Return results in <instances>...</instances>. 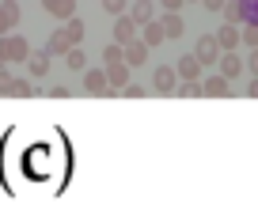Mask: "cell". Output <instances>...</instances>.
<instances>
[{"instance_id": "1", "label": "cell", "mask_w": 258, "mask_h": 216, "mask_svg": "<svg viewBox=\"0 0 258 216\" xmlns=\"http://www.w3.org/2000/svg\"><path fill=\"white\" fill-rule=\"evenodd\" d=\"M0 57H4V64L27 61V57H31V46H27V38H19V34H0Z\"/></svg>"}, {"instance_id": "2", "label": "cell", "mask_w": 258, "mask_h": 216, "mask_svg": "<svg viewBox=\"0 0 258 216\" xmlns=\"http://www.w3.org/2000/svg\"><path fill=\"white\" fill-rule=\"evenodd\" d=\"M220 53H224V49H220L217 34H202V38H198V46H194V57H198L202 64H217Z\"/></svg>"}, {"instance_id": "3", "label": "cell", "mask_w": 258, "mask_h": 216, "mask_svg": "<svg viewBox=\"0 0 258 216\" xmlns=\"http://www.w3.org/2000/svg\"><path fill=\"white\" fill-rule=\"evenodd\" d=\"M152 91H160V95L178 91V72L171 68V64H160V68L152 72Z\"/></svg>"}, {"instance_id": "4", "label": "cell", "mask_w": 258, "mask_h": 216, "mask_svg": "<svg viewBox=\"0 0 258 216\" xmlns=\"http://www.w3.org/2000/svg\"><path fill=\"white\" fill-rule=\"evenodd\" d=\"M84 91L88 95H110V80L103 68H84Z\"/></svg>"}, {"instance_id": "5", "label": "cell", "mask_w": 258, "mask_h": 216, "mask_svg": "<svg viewBox=\"0 0 258 216\" xmlns=\"http://www.w3.org/2000/svg\"><path fill=\"white\" fill-rule=\"evenodd\" d=\"M148 49H152V46H148L145 38H133V42H125V64H129V68H141V64L148 61Z\"/></svg>"}, {"instance_id": "6", "label": "cell", "mask_w": 258, "mask_h": 216, "mask_svg": "<svg viewBox=\"0 0 258 216\" xmlns=\"http://www.w3.org/2000/svg\"><path fill=\"white\" fill-rule=\"evenodd\" d=\"M175 72H178V80H202V76H205V72H202V61H198V57H194V53L178 57Z\"/></svg>"}, {"instance_id": "7", "label": "cell", "mask_w": 258, "mask_h": 216, "mask_svg": "<svg viewBox=\"0 0 258 216\" xmlns=\"http://www.w3.org/2000/svg\"><path fill=\"white\" fill-rule=\"evenodd\" d=\"M106 80H110V95H114V91H121V88L129 84V64H125V61L106 64Z\"/></svg>"}, {"instance_id": "8", "label": "cell", "mask_w": 258, "mask_h": 216, "mask_svg": "<svg viewBox=\"0 0 258 216\" xmlns=\"http://www.w3.org/2000/svg\"><path fill=\"white\" fill-rule=\"evenodd\" d=\"M16 23H19V4L16 0H4L0 4V34H12Z\"/></svg>"}, {"instance_id": "9", "label": "cell", "mask_w": 258, "mask_h": 216, "mask_svg": "<svg viewBox=\"0 0 258 216\" xmlns=\"http://www.w3.org/2000/svg\"><path fill=\"white\" fill-rule=\"evenodd\" d=\"M133 38H137V23H133V16H118V19H114V42L125 46V42H133Z\"/></svg>"}, {"instance_id": "10", "label": "cell", "mask_w": 258, "mask_h": 216, "mask_svg": "<svg viewBox=\"0 0 258 216\" xmlns=\"http://www.w3.org/2000/svg\"><path fill=\"white\" fill-rule=\"evenodd\" d=\"M202 88H205V95H213V99H224L228 91H232V80H228L224 72H220V76H205V80H202Z\"/></svg>"}, {"instance_id": "11", "label": "cell", "mask_w": 258, "mask_h": 216, "mask_svg": "<svg viewBox=\"0 0 258 216\" xmlns=\"http://www.w3.org/2000/svg\"><path fill=\"white\" fill-rule=\"evenodd\" d=\"M42 8L57 19H69V16H76V0H42Z\"/></svg>"}, {"instance_id": "12", "label": "cell", "mask_w": 258, "mask_h": 216, "mask_svg": "<svg viewBox=\"0 0 258 216\" xmlns=\"http://www.w3.org/2000/svg\"><path fill=\"white\" fill-rule=\"evenodd\" d=\"M217 64H220V72H224L228 80H235V76H239V72H243V61H239V57H235V49H224Z\"/></svg>"}, {"instance_id": "13", "label": "cell", "mask_w": 258, "mask_h": 216, "mask_svg": "<svg viewBox=\"0 0 258 216\" xmlns=\"http://www.w3.org/2000/svg\"><path fill=\"white\" fill-rule=\"evenodd\" d=\"M152 12H156L152 0H133V4H129V16H133V23H137V27H145L148 19H156Z\"/></svg>"}, {"instance_id": "14", "label": "cell", "mask_w": 258, "mask_h": 216, "mask_svg": "<svg viewBox=\"0 0 258 216\" xmlns=\"http://www.w3.org/2000/svg\"><path fill=\"white\" fill-rule=\"evenodd\" d=\"M217 42H220V49H235L243 42V34H239V27H235V23H224L217 31Z\"/></svg>"}, {"instance_id": "15", "label": "cell", "mask_w": 258, "mask_h": 216, "mask_svg": "<svg viewBox=\"0 0 258 216\" xmlns=\"http://www.w3.org/2000/svg\"><path fill=\"white\" fill-rule=\"evenodd\" d=\"M220 16H224V23H235V27H239L243 19H247V4H243V0H228L224 8H220Z\"/></svg>"}, {"instance_id": "16", "label": "cell", "mask_w": 258, "mask_h": 216, "mask_svg": "<svg viewBox=\"0 0 258 216\" xmlns=\"http://www.w3.org/2000/svg\"><path fill=\"white\" fill-rule=\"evenodd\" d=\"M69 49H73V42L64 38V31H53V34H49V42H46V53H49V57H64Z\"/></svg>"}, {"instance_id": "17", "label": "cell", "mask_w": 258, "mask_h": 216, "mask_svg": "<svg viewBox=\"0 0 258 216\" xmlns=\"http://www.w3.org/2000/svg\"><path fill=\"white\" fill-rule=\"evenodd\" d=\"M27 72H31V76H49V53L46 49H38V53L27 57Z\"/></svg>"}, {"instance_id": "18", "label": "cell", "mask_w": 258, "mask_h": 216, "mask_svg": "<svg viewBox=\"0 0 258 216\" xmlns=\"http://www.w3.org/2000/svg\"><path fill=\"white\" fill-rule=\"evenodd\" d=\"M160 23H163V31H167V38H178V34L186 31V23H182V16H178V12H167V16H160Z\"/></svg>"}, {"instance_id": "19", "label": "cell", "mask_w": 258, "mask_h": 216, "mask_svg": "<svg viewBox=\"0 0 258 216\" xmlns=\"http://www.w3.org/2000/svg\"><path fill=\"white\" fill-rule=\"evenodd\" d=\"M61 31H64V38L73 42V46H80V42H84V23H80L76 16H69V19H64V27H61Z\"/></svg>"}, {"instance_id": "20", "label": "cell", "mask_w": 258, "mask_h": 216, "mask_svg": "<svg viewBox=\"0 0 258 216\" xmlns=\"http://www.w3.org/2000/svg\"><path fill=\"white\" fill-rule=\"evenodd\" d=\"M163 38H167L163 23H160V19H148V23H145V42H148V46H160Z\"/></svg>"}, {"instance_id": "21", "label": "cell", "mask_w": 258, "mask_h": 216, "mask_svg": "<svg viewBox=\"0 0 258 216\" xmlns=\"http://www.w3.org/2000/svg\"><path fill=\"white\" fill-rule=\"evenodd\" d=\"M8 95H16V99H31V95H34V84H31V80H23V76H12Z\"/></svg>"}, {"instance_id": "22", "label": "cell", "mask_w": 258, "mask_h": 216, "mask_svg": "<svg viewBox=\"0 0 258 216\" xmlns=\"http://www.w3.org/2000/svg\"><path fill=\"white\" fill-rule=\"evenodd\" d=\"M64 64H69V68H73V72H84V68H88V57H84V49H69V53H64Z\"/></svg>"}, {"instance_id": "23", "label": "cell", "mask_w": 258, "mask_h": 216, "mask_svg": "<svg viewBox=\"0 0 258 216\" xmlns=\"http://www.w3.org/2000/svg\"><path fill=\"white\" fill-rule=\"evenodd\" d=\"M103 61H106V64L125 61V46H121V42H118V46H106V49H103Z\"/></svg>"}, {"instance_id": "24", "label": "cell", "mask_w": 258, "mask_h": 216, "mask_svg": "<svg viewBox=\"0 0 258 216\" xmlns=\"http://www.w3.org/2000/svg\"><path fill=\"white\" fill-rule=\"evenodd\" d=\"M239 34H243V42H247V46H250V49H258V23H250V27H243V31H239Z\"/></svg>"}, {"instance_id": "25", "label": "cell", "mask_w": 258, "mask_h": 216, "mask_svg": "<svg viewBox=\"0 0 258 216\" xmlns=\"http://www.w3.org/2000/svg\"><path fill=\"white\" fill-rule=\"evenodd\" d=\"M125 4H129V0H103V8L110 12V16H121V12H125Z\"/></svg>"}, {"instance_id": "26", "label": "cell", "mask_w": 258, "mask_h": 216, "mask_svg": "<svg viewBox=\"0 0 258 216\" xmlns=\"http://www.w3.org/2000/svg\"><path fill=\"white\" fill-rule=\"evenodd\" d=\"M121 95H129V99H141V95H145V88H141V84H125V88H121Z\"/></svg>"}, {"instance_id": "27", "label": "cell", "mask_w": 258, "mask_h": 216, "mask_svg": "<svg viewBox=\"0 0 258 216\" xmlns=\"http://www.w3.org/2000/svg\"><path fill=\"white\" fill-rule=\"evenodd\" d=\"M8 88H12V72L0 68V95H8Z\"/></svg>"}, {"instance_id": "28", "label": "cell", "mask_w": 258, "mask_h": 216, "mask_svg": "<svg viewBox=\"0 0 258 216\" xmlns=\"http://www.w3.org/2000/svg\"><path fill=\"white\" fill-rule=\"evenodd\" d=\"M202 4H205V8H209V12H220V8H224V4H228V0H202Z\"/></svg>"}, {"instance_id": "29", "label": "cell", "mask_w": 258, "mask_h": 216, "mask_svg": "<svg viewBox=\"0 0 258 216\" xmlns=\"http://www.w3.org/2000/svg\"><path fill=\"white\" fill-rule=\"evenodd\" d=\"M247 68H250V76H258V49L250 53V61H247Z\"/></svg>"}, {"instance_id": "30", "label": "cell", "mask_w": 258, "mask_h": 216, "mask_svg": "<svg viewBox=\"0 0 258 216\" xmlns=\"http://www.w3.org/2000/svg\"><path fill=\"white\" fill-rule=\"evenodd\" d=\"M163 8H167V12H178V8H182V0H163Z\"/></svg>"}, {"instance_id": "31", "label": "cell", "mask_w": 258, "mask_h": 216, "mask_svg": "<svg viewBox=\"0 0 258 216\" xmlns=\"http://www.w3.org/2000/svg\"><path fill=\"white\" fill-rule=\"evenodd\" d=\"M247 95H254V99H258V76H254V80H250V88H247Z\"/></svg>"}, {"instance_id": "32", "label": "cell", "mask_w": 258, "mask_h": 216, "mask_svg": "<svg viewBox=\"0 0 258 216\" xmlns=\"http://www.w3.org/2000/svg\"><path fill=\"white\" fill-rule=\"evenodd\" d=\"M0 68H4V57H0Z\"/></svg>"}]
</instances>
